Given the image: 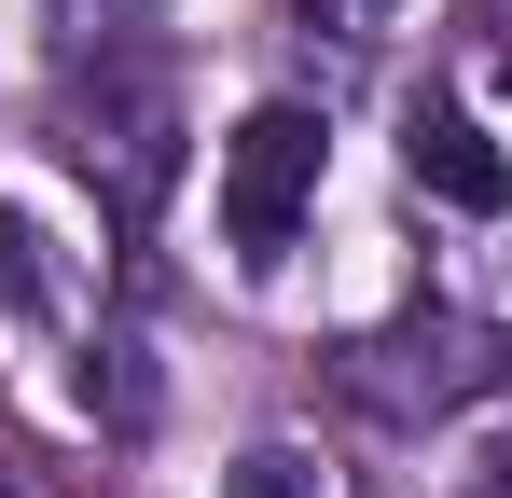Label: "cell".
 <instances>
[{"mask_svg": "<svg viewBox=\"0 0 512 498\" xmlns=\"http://www.w3.org/2000/svg\"><path fill=\"white\" fill-rule=\"evenodd\" d=\"M319 166H333V139H319V111H305V97H263L250 125L222 139V236H236V263H277V249L305 236Z\"/></svg>", "mask_w": 512, "mask_h": 498, "instance_id": "1", "label": "cell"}, {"mask_svg": "<svg viewBox=\"0 0 512 498\" xmlns=\"http://www.w3.org/2000/svg\"><path fill=\"white\" fill-rule=\"evenodd\" d=\"M84 14H125V0H70V28H84Z\"/></svg>", "mask_w": 512, "mask_h": 498, "instance_id": "6", "label": "cell"}, {"mask_svg": "<svg viewBox=\"0 0 512 498\" xmlns=\"http://www.w3.org/2000/svg\"><path fill=\"white\" fill-rule=\"evenodd\" d=\"M402 166H416V194L471 208V222L512 208V153L485 139V111H457V97H416V111H402Z\"/></svg>", "mask_w": 512, "mask_h": 498, "instance_id": "3", "label": "cell"}, {"mask_svg": "<svg viewBox=\"0 0 512 498\" xmlns=\"http://www.w3.org/2000/svg\"><path fill=\"white\" fill-rule=\"evenodd\" d=\"M0 498H14V485H0Z\"/></svg>", "mask_w": 512, "mask_h": 498, "instance_id": "7", "label": "cell"}, {"mask_svg": "<svg viewBox=\"0 0 512 498\" xmlns=\"http://www.w3.org/2000/svg\"><path fill=\"white\" fill-rule=\"evenodd\" d=\"M222 498H333V485H319V457H305V443H250V457L222 471Z\"/></svg>", "mask_w": 512, "mask_h": 498, "instance_id": "5", "label": "cell"}, {"mask_svg": "<svg viewBox=\"0 0 512 498\" xmlns=\"http://www.w3.org/2000/svg\"><path fill=\"white\" fill-rule=\"evenodd\" d=\"M0 319H56V236L14 194H0Z\"/></svg>", "mask_w": 512, "mask_h": 498, "instance_id": "4", "label": "cell"}, {"mask_svg": "<svg viewBox=\"0 0 512 498\" xmlns=\"http://www.w3.org/2000/svg\"><path fill=\"white\" fill-rule=\"evenodd\" d=\"M70 153H84L97 180L125 194V208H139V194L167 180V83H153V70H125V56H97V97L70 111Z\"/></svg>", "mask_w": 512, "mask_h": 498, "instance_id": "2", "label": "cell"}]
</instances>
